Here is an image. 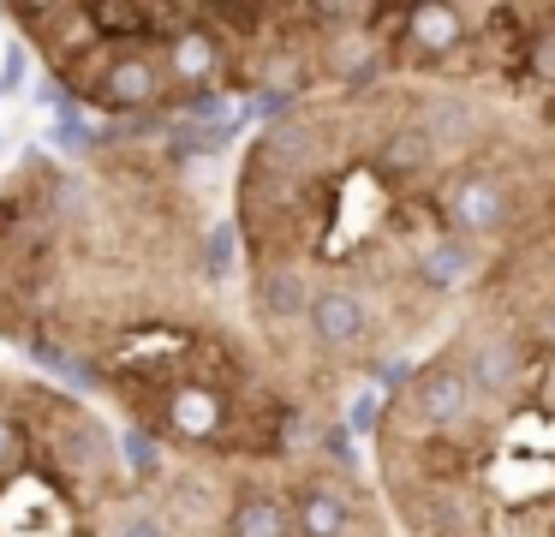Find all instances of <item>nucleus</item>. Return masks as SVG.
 Listing matches in <instances>:
<instances>
[{
	"label": "nucleus",
	"mask_w": 555,
	"mask_h": 537,
	"mask_svg": "<svg viewBox=\"0 0 555 537\" xmlns=\"http://www.w3.org/2000/svg\"><path fill=\"white\" fill-rule=\"evenodd\" d=\"M543 209V119L430 78L311 90L251 131L228 186L251 334L305 412L340 424L460 317Z\"/></svg>",
	"instance_id": "f257e3e1"
},
{
	"label": "nucleus",
	"mask_w": 555,
	"mask_h": 537,
	"mask_svg": "<svg viewBox=\"0 0 555 537\" xmlns=\"http://www.w3.org/2000/svg\"><path fill=\"white\" fill-rule=\"evenodd\" d=\"M54 90L114 126H162L281 90V7L216 0H49L7 7Z\"/></svg>",
	"instance_id": "20e7f679"
},
{
	"label": "nucleus",
	"mask_w": 555,
	"mask_h": 537,
	"mask_svg": "<svg viewBox=\"0 0 555 537\" xmlns=\"http://www.w3.org/2000/svg\"><path fill=\"white\" fill-rule=\"evenodd\" d=\"M209 537H400L376 477L352 460L347 430L305 442L281 460L221 465Z\"/></svg>",
	"instance_id": "0eeeda50"
},
{
	"label": "nucleus",
	"mask_w": 555,
	"mask_h": 537,
	"mask_svg": "<svg viewBox=\"0 0 555 537\" xmlns=\"http://www.w3.org/2000/svg\"><path fill=\"white\" fill-rule=\"evenodd\" d=\"M0 174V346L173 460H281L323 424L257 346L233 221L156 126L66 131Z\"/></svg>",
	"instance_id": "f03ea898"
},
{
	"label": "nucleus",
	"mask_w": 555,
	"mask_h": 537,
	"mask_svg": "<svg viewBox=\"0 0 555 537\" xmlns=\"http://www.w3.org/2000/svg\"><path fill=\"white\" fill-rule=\"evenodd\" d=\"M138 453L108 412L25 370H0V537H114Z\"/></svg>",
	"instance_id": "423d86ee"
},
{
	"label": "nucleus",
	"mask_w": 555,
	"mask_h": 537,
	"mask_svg": "<svg viewBox=\"0 0 555 537\" xmlns=\"http://www.w3.org/2000/svg\"><path fill=\"white\" fill-rule=\"evenodd\" d=\"M371 477L400 537H555V209L383 388Z\"/></svg>",
	"instance_id": "7ed1b4c3"
},
{
	"label": "nucleus",
	"mask_w": 555,
	"mask_h": 537,
	"mask_svg": "<svg viewBox=\"0 0 555 537\" xmlns=\"http://www.w3.org/2000/svg\"><path fill=\"white\" fill-rule=\"evenodd\" d=\"M317 78H430L490 95L555 131V0H412L317 7Z\"/></svg>",
	"instance_id": "39448f33"
}]
</instances>
